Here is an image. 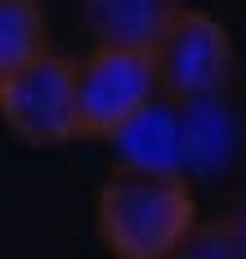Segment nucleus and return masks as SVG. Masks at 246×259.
Returning a JSON list of instances; mask_svg holds the SVG:
<instances>
[{"mask_svg": "<svg viewBox=\"0 0 246 259\" xmlns=\"http://www.w3.org/2000/svg\"><path fill=\"white\" fill-rule=\"evenodd\" d=\"M192 219L197 197L184 170H148L116 161L94 201L99 237L121 259H170Z\"/></svg>", "mask_w": 246, "mask_h": 259, "instance_id": "1", "label": "nucleus"}, {"mask_svg": "<svg viewBox=\"0 0 246 259\" xmlns=\"http://www.w3.org/2000/svg\"><path fill=\"white\" fill-rule=\"evenodd\" d=\"M148 54H152L157 90L170 103L219 99L237 63L228 27L211 18L206 9H188V5H179V14L166 23V31L152 40Z\"/></svg>", "mask_w": 246, "mask_h": 259, "instance_id": "2", "label": "nucleus"}, {"mask_svg": "<svg viewBox=\"0 0 246 259\" xmlns=\"http://www.w3.org/2000/svg\"><path fill=\"white\" fill-rule=\"evenodd\" d=\"M0 121L31 148H58L76 134V58L40 50L0 80Z\"/></svg>", "mask_w": 246, "mask_h": 259, "instance_id": "3", "label": "nucleus"}, {"mask_svg": "<svg viewBox=\"0 0 246 259\" xmlns=\"http://www.w3.org/2000/svg\"><path fill=\"white\" fill-rule=\"evenodd\" d=\"M161 90H157V72H152L148 50L94 45V54L76 58V134L108 143Z\"/></svg>", "mask_w": 246, "mask_h": 259, "instance_id": "4", "label": "nucleus"}, {"mask_svg": "<svg viewBox=\"0 0 246 259\" xmlns=\"http://www.w3.org/2000/svg\"><path fill=\"white\" fill-rule=\"evenodd\" d=\"M121 152L126 165H148V170H184V112L170 99H152L139 116L108 139Z\"/></svg>", "mask_w": 246, "mask_h": 259, "instance_id": "5", "label": "nucleus"}, {"mask_svg": "<svg viewBox=\"0 0 246 259\" xmlns=\"http://www.w3.org/2000/svg\"><path fill=\"white\" fill-rule=\"evenodd\" d=\"M179 5L184 0H81V14L99 45L152 50V40L179 14Z\"/></svg>", "mask_w": 246, "mask_h": 259, "instance_id": "6", "label": "nucleus"}, {"mask_svg": "<svg viewBox=\"0 0 246 259\" xmlns=\"http://www.w3.org/2000/svg\"><path fill=\"white\" fill-rule=\"evenodd\" d=\"M45 50L40 0H0V80Z\"/></svg>", "mask_w": 246, "mask_h": 259, "instance_id": "7", "label": "nucleus"}, {"mask_svg": "<svg viewBox=\"0 0 246 259\" xmlns=\"http://www.w3.org/2000/svg\"><path fill=\"white\" fill-rule=\"evenodd\" d=\"M175 255H184V259H237V246H233V233H228L224 219H192V228L184 233Z\"/></svg>", "mask_w": 246, "mask_h": 259, "instance_id": "8", "label": "nucleus"}, {"mask_svg": "<svg viewBox=\"0 0 246 259\" xmlns=\"http://www.w3.org/2000/svg\"><path fill=\"white\" fill-rule=\"evenodd\" d=\"M224 224H228V233H233V246H237V259H246V192L233 201V206L219 214Z\"/></svg>", "mask_w": 246, "mask_h": 259, "instance_id": "9", "label": "nucleus"}]
</instances>
